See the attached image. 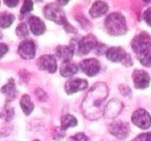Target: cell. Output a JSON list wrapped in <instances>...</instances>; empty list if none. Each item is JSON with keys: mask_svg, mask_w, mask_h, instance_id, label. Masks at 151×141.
<instances>
[{"mask_svg": "<svg viewBox=\"0 0 151 141\" xmlns=\"http://www.w3.org/2000/svg\"><path fill=\"white\" fill-rule=\"evenodd\" d=\"M60 129L65 132L70 127H75L78 125V120L72 115H66L60 118Z\"/></svg>", "mask_w": 151, "mask_h": 141, "instance_id": "21", "label": "cell"}, {"mask_svg": "<svg viewBox=\"0 0 151 141\" xmlns=\"http://www.w3.org/2000/svg\"><path fill=\"white\" fill-rule=\"evenodd\" d=\"M33 10V1L32 0H24L23 5L20 10V14L24 17L28 13Z\"/></svg>", "mask_w": 151, "mask_h": 141, "instance_id": "25", "label": "cell"}, {"mask_svg": "<svg viewBox=\"0 0 151 141\" xmlns=\"http://www.w3.org/2000/svg\"><path fill=\"white\" fill-rule=\"evenodd\" d=\"M35 93H36V95L38 99H39V101H46L47 98H48L47 93L43 90L40 89V88H38V89L35 90Z\"/></svg>", "mask_w": 151, "mask_h": 141, "instance_id": "28", "label": "cell"}, {"mask_svg": "<svg viewBox=\"0 0 151 141\" xmlns=\"http://www.w3.org/2000/svg\"><path fill=\"white\" fill-rule=\"evenodd\" d=\"M8 46L7 44L4 43H1V58H2L4 57V54H6V53L8 51Z\"/></svg>", "mask_w": 151, "mask_h": 141, "instance_id": "35", "label": "cell"}, {"mask_svg": "<svg viewBox=\"0 0 151 141\" xmlns=\"http://www.w3.org/2000/svg\"><path fill=\"white\" fill-rule=\"evenodd\" d=\"M109 10L108 4L102 0H97L93 4L89 10V14L94 19H97L104 16Z\"/></svg>", "mask_w": 151, "mask_h": 141, "instance_id": "16", "label": "cell"}, {"mask_svg": "<svg viewBox=\"0 0 151 141\" xmlns=\"http://www.w3.org/2000/svg\"><path fill=\"white\" fill-rule=\"evenodd\" d=\"M132 79L135 88L144 90L148 88L150 83V74L142 69H135L132 73Z\"/></svg>", "mask_w": 151, "mask_h": 141, "instance_id": "11", "label": "cell"}, {"mask_svg": "<svg viewBox=\"0 0 151 141\" xmlns=\"http://www.w3.org/2000/svg\"><path fill=\"white\" fill-rule=\"evenodd\" d=\"M20 106L22 111L26 115H30L32 112L33 111L34 107H35L33 102L31 100L30 96L27 94H24L22 96L20 100Z\"/></svg>", "mask_w": 151, "mask_h": 141, "instance_id": "20", "label": "cell"}, {"mask_svg": "<svg viewBox=\"0 0 151 141\" xmlns=\"http://www.w3.org/2000/svg\"><path fill=\"white\" fill-rule=\"evenodd\" d=\"M131 120L134 125L142 129H147L151 126L150 115L143 108H139L133 113Z\"/></svg>", "mask_w": 151, "mask_h": 141, "instance_id": "6", "label": "cell"}, {"mask_svg": "<svg viewBox=\"0 0 151 141\" xmlns=\"http://www.w3.org/2000/svg\"><path fill=\"white\" fill-rule=\"evenodd\" d=\"M4 4L8 7H16L19 4V0H3Z\"/></svg>", "mask_w": 151, "mask_h": 141, "instance_id": "33", "label": "cell"}, {"mask_svg": "<svg viewBox=\"0 0 151 141\" xmlns=\"http://www.w3.org/2000/svg\"><path fill=\"white\" fill-rule=\"evenodd\" d=\"M105 27L108 33L112 36H121L125 35L128 31L125 17L117 12L111 13L106 18Z\"/></svg>", "mask_w": 151, "mask_h": 141, "instance_id": "2", "label": "cell"}, {"mask_svg": "<svg viewBox=\"0 0 151 141\" xmlns=\"http://www.w3.org/2000/svg\"><path fill=\"white\" fill-rule=\"evenodd\" d=\"M15 16L8 12H2L0 15V25L1 28H8L14 22Z\"/></svg>", "mask_w": 151, "mask_h": 141, "instance_id": "22", "label": "cell"}, {"mask_svg": "<svg viewBox=\"0 0 151 141\" xmlns=\"http://www.w3.org/2000/svg\"><path fill=\"white\" fill-rule=\"evenodd\" d=\"M109 132L120 140L125 139L131 132V126L127 122L117 120L111 123L109 126Z\"/></svg>", "mask_w": 151, "mask_h": 141, "instance_id": "7", "label": "cell"}, {"mask_svg": "<svg viewBox=\"0 0 151 141\" xmlns=\"http://www.w3.org/2000/svg\"><path fill=\"white\" fill-rule=\"evenodd\" d=\"M56 56L61 60H71L75 54L72 47L69 46L59 45L55 48Z\"/></svg>", "mask_w": 151, "mask_h": 141, "instance_id": "19", "label": "cell"}, {"mask_svg": "<svg viewBox=\"0 0 151 141\" xmlns=\"http://www.w3.org/2000/svg\"><path fill=\"white\" fill-rule=\"evenodd\" d=\"M133 51L137 54L144 52L151 47V35L147 32H140L136 35L131 42Z\"/></svg>", "mask_w": 151, "mask_h": 141, "instance_id": "5", "label": "cell"}, {"mask_svg": "<svg viewBox=\"0 0 151 141\" xmlns=\"http://www.w3.org/2000/svg\"><path fill=\"white\" fill-rule=\"evenodd\" d=\"M137 58L140 63L146 68L151 67V48L146 50L144 52L139 54Z\"/></svg>", "mask_w": 151, "mask_h": 141, "instance_id": "23", "label": "cell"}, {"mask_svg": "<svg viewBox=\"0 0 151 141\" xmlns=\"http://www.w3.org/2000/svg\"><path fill=\"white\" fill-rule=\"evenodd\" d=\"M14 113V109L13 107L11 108V107H8L6 106L4 107V110L1 113V115H2V117L5 118V120L7 121H9L11 119H13Z\"/></svg>", "mask_w": 151, "mask_h": 141, "instance_id": "26", "label": "cell"}, {"mask_svg": "<svg viewBox=\"0 0 151 141\" xmlns=\"http://www.w3.org/2000/svg\"><path fill=\"white\" fill-rule=\"evenodd\" d=\"M58 4L60 6H65L68 4V2L69 1V0H56Z\"/></svg>", "mask_w": 151, "mask_h": 141, "instance_id": "36", "label": "cell"}, {"mask_svg": "<svg viewBox=\"0 0 151 141\" xmlns=\"http://www.w3.org/2000/svg\"><path fill=\"white\" fill-rule=\"evenodd\" d=\"M16 34L19 38H24L27 37L29 35V29H28L26 24L24 23V22L19 24L16 26Z\"/></svg>", "mask_w": 151, "mask_h": 141, "instance_id": "24", "label": "cell"}, {"mask_svg": "<svg viewBox=\"0 0 151 141\" xmlns=\"http://www.w3.org/2000/svg\"><path fill=\"white\" fill-rule=\"evenodd\" d=\"M44 1V0H35L36 2H41V1Z\"/></svg>", "mask_w": 151, "mask_h": 141, "instance_id": "38", "label": "cell"}, {"mask_svg": "<svg viewBox=\"0 0 151 141\" xmlns=\"http://www.w3.org/2000/svg\"><path fill=\"white\" fill-rule=\"evenodd\" d=\"M143 18H144V20L145 21L146 23L147 24V25L151 26V7H148V8L144 12Z\"/></svg>", "mask_w": 151, "mask_h": 141, "instance_id": "29", "label": "cell"}, {"mask_svg": "<svg viewBox=\"0 0 151 141\" xmlns=\"http://www.w3.org/2000/svg\"><path fill=\"white\" fill-rule=\"evenodd\" d=\"M119 91H120L121 94H122L123 96L125 97H130L132 95V92H131V90L129 87L125 86V85H119Z\"/></svg>", "mask_w": 151, "mask_h": 141, "instance_id": "27", "label": "cell"}, {"mask_svg": "<svg viewBox=\"0 0 151 141\" xmlns=\"http://www.w3.org/2000/svg\"><path fill=\"white\" fill-rule=\"evenodd\" d=\"M96 48H97V54H104V53H106V51H107L108 49H106V47L105 45H102V44H98V46H97V47H96Z\"/></svg>", "mask_w": 151, "mask_h": 141, "instance_id": "34", "label": "cell"}, {"mask_svg": "<svg viewBox=\"0 0 151 141\" xmlns=\"http://www.w3.org/2000/svg\"><path fill=\"white\" fill-rule=\"evenodd\" d=\"M134 140H151V132L140 134Z\"/></svg>", "mask_w": 151, "mask_h": 141, "instance_id": "32", "label": "cell"}, {"mask_svg": "<svg viewBox=\"0 0 151 141\" xmlns=\"http://www.w3.org/2000/svg\"><path fill=\"white\" fill-rule=\"evenodd\" d=\"M106 55L108 60L110 61L113 63H121L123 65L129 54H128L122 47H111L108 48Z\"/></svg>", "mask_w": 151, "mask_h": 141, "instance_id": "13", "label": "cell"}, {"mask_svg": "<svg viewBox=\"0 0 151 141\" xmlns=\"http://www.w3.org/2000/svg\"><path fill=\"white\" fill-rule=\"evenodd\" d=\"M1 91L3 94L6 95L7 102L13 101L16 98V94H17L14 79L13 78L9 79L7 81V83L1 88Z\"/></svg>", "mask_w": 151, "mask_h": 141, "instance_id": "18", "label": "cell"}, {"mask_svg": "<svg viewBox=\"0 0 151 141\" xmlns=\"http://www.w3.org/2000/svg\"><path fill=\"white\" fill-rule=\"evenodd\" d=\"M44 16L48 20L63 26L68 21L64 11L58 3L47 4L44 8Z\"/></svg>", "mask_w": 151, "mask_h": 141, "instance_id": "4", "label": "cell"}, {"mask_svg": "<svg viewBox=\"0 0 151 141\" xmlns=\"http://www.w3.org/2000/svg\"><path fill=\"white\" fill-rule=\"evenodd\" d=\"M28 24H29L31 32L35 35L40 36L46 32L45 24L38 16H30L28 19Z\"/></svg>", "mask_w": 151, "mask_h": 141, "instance_id": "14", "label": "cell"}, {"mask_svg": "<svg viewBox=\"0 0 151 141\" xmlns=\"http://www.w3.org/2000/svg\"><path fill=\"white\" fill-rule=\"evenodd\" d=\"M36 46L32 39L24 40L18 47V53L24 60H32L35 56Z\"/></svg>", "mask_w": 151, "mask_h": 141, "instance_id": "8", "label": "cell"}, {"mask_svg": "<svg viewBox=\"0 0 151 141\" xmlns=\"http://www.w3.org/2000/svg\"><path fill=\"white\" fill-rule=\"evenodd\" d=\"M69 139L73 140H88V138L87 137L86 135L83 132H79V133L74 135L73 137H71Z\"/></svg>", "mask_w": 151, "mask_h": 141, "instance_id": "31", "label": "cell"}, {"mask_svg": "<svg viewBox=\"0 0 151 141\" xmlns=\"http://www.w3.org/2000/svg\"><path fill=\"white\" fill-rule=\"evenodd\" d=\"M78 71V66L71 60H64L60 66V74L63 77H71Z\"/></svg>", "mask_w": 151, "mask_h": 141, "instance_id": "17", "label": "cell"}, {"mask_svg": "<svg viewBox=\"0 0 151 141\" xmlns=\"http://www.w3.org/2000/svg\"><path fill=\"white\" fill-rule=\"evenodd\" d=\"M63 28H64V30L66 31L68 33H72V34H77L78 33V30L75 27H74L73 26L70 24L69 22H66L64 25H63Z\"/></svg>", "mask_w": 151, "mask_h": 141, "instance_id": "30", "label": "cell"}, {"mask_svg": "<svg viewBox=\"0 0 151 141\" xmlns=\"http://www.w3.org/2000/svg\"><path fill=\"white\" fill-rule=\"evenodd\" d=\"M69 45L72 47L75 54L78 55H86L91 50L98 46L97 38L92 34L83 37L81 39L73 38L70 41Z\"/></svg>", "mask_w": 151, "mask_h": 141, "instance_id": "3", "label": "cell"}, {"mask_svg": "<svg viewBox=\"0 0 151 141\" xmlns=\"http://www.w3.org/2000/svg\"><path fill=\"white\" fill-rule=\"evenodd\" d=\"M142 1H144V2L147 3V4H148V3H150L151 2V0H142Z\"/></svg>", "mask_w": 151, "mask_h": 141, "instance_id": "37", "label": "cell"}, {"mask_svg": "<svg viewBox=\"0 0 151 141\" xmlns=\"http://www.w3.org/2000/svg\"><path fill=\"white\" fill-rule=\"evenodd\" d=\"M88 86V83L86 79L81 78L70 79L65 83L64 90L68 95H72L79 91L86 89Z\"/></svg>", "mask_w": 151, "mask_h": 141, "instance_id": "12", "label": "cell"}, {"mask_svg": "<svg viewBox=\"0 0 151 141\" xmlns=\"http://www.w3.org/2000/svg\"><path fill=\"white\" fill-rule=\"evenodd\" d=\"M109 92V87L104 82H97L90 88L81 104V111L86 118L94 120L103 115Z\"/></svg>", "mask_w": 151, "mask_h": 141, "instance_id": "1", "label": "cell"}, {"mask_svg": "<svg viewBox=\"0 0 151 141\" xmlns=\"http://www.w3.org/2000/svg\"><path fill=\"white\" fill-rule=\"evenodd\" d=\"M123 108V104L119 99L111 100L105 108V114L109 118H114L117 116Z\"/></svg>", "mask_w": 151, "mask_h": 141, "instance_id": "15", "label": "cell"}, {"mask_svg": "<svg viewBox=\"0 0 151 141\" xmlns=\"http://www.w3.org/2000/svg\"><path fill=\"white\" fill-rule=\"evenodd\" d=\"M38 68L41 70H47L50 73H55L58 69L57 60L52 54L41 56L36 62Z\"/></svg>", "mask_w": 151, "mask_h": 141, "instance_id": "10", "label": "cell"}, {"mask_svg": "<svg viewBox=\"0 0 151 141\" xmlns=\"http://www.w3.org/2000/svg\"><path fill=\"white\" fill-rule=\"evenodd\" d=\"M79 66L82 71L89 77H92L97 75L100 72L101 68L100 61L95 58H88L83 60L79 63Z\"/></svg>", "mask_w": 151, "mask_h": 141, "instance_id": "9", "label": "cell"}]
</instances>
